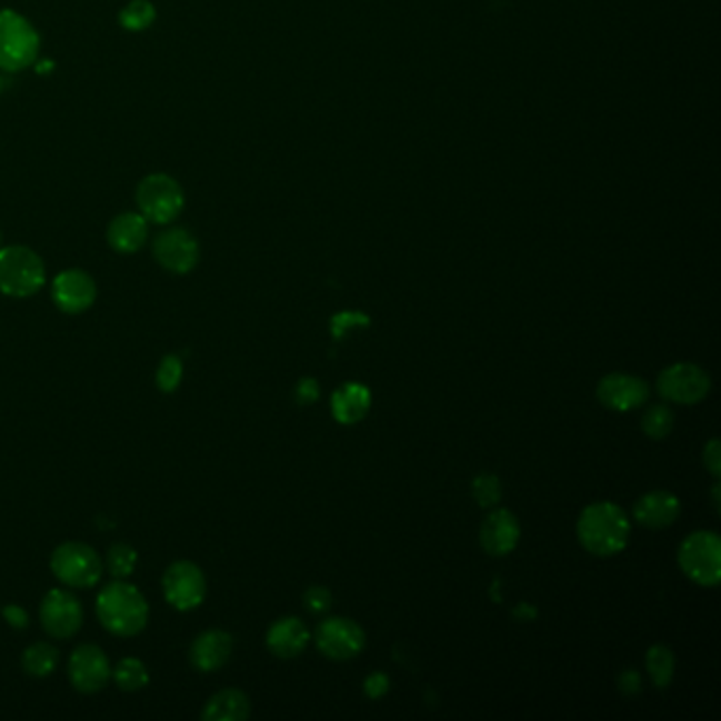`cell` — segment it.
<instances>
[{
    "label": "cell",
    "mask_w": 721,
    "mask_h": 721,
    "mask_svg": "<svg viewBox=\"0 0 721 721\" xmlns=\"http://www.w3.org/2000/svg\"><path fill=\"white\" fill-rule=\"evenodd\" d=\"M388 690H390V678L383 673H372L364 681V694L369 699H381L388 694Z\"/></svg>",
    "instance_id": "cell-36"
},
{
    "label": "cell",
    "mask_w": 721,
    "mask_h": 721,
    "mask_svg": "<svg viewBox=\"0 0 721 721\" xmlns=\"http://www.w3.org/2000/svg\"><path fill=\"white\" fill-rule=\"evenodd\" d=\"M679 568L700 587H715L721 578L720 535L713 531H697L679 547Z\"/></svg>",
    "instance_id": "cell-6"
},
{
    "label": "cell",
    "mask_w": 721,
    "mask_h": 721,
    "mask_svg": "<svg viewBox=\"0 0 721 721\" xmlns=\"http://www.w3.org/2000/svg\"><path fill=\"white\" fill-rule=\"evenodd\" d=\"M250 711H252L250 699L238 688H227L206 702L201 711V720L243 721L250 718Z\"/></svg>",
    "instance_id": "cell-22"
},
{
    "label": "cell",
    "mask_w": 721,
    "mask_h": 721,
    "mask_svg": "<svg viewBox=\"0 0 721 721\" xmlns=\"http://www.w3.org/2000/svg\"><path fill=\"white\" fill-rule=\"evenodd\" d=\"M233 654V637L220 629L197 634L189 648V660L199 673H214L222 669Z\"/></svg>",
    "instance_id": "cell-16"
},
{
    "label": "cell",
    "mask_w": 721,
    "mask_h": 721,
    "mask_svg": "<svg viewBox=\"0 0 721 721\" xmlns=\"http://www.w3.org/2000/svg\"><path fill=\"white\" fill-rule=\"evenodd\" d=\"M645 667L655 688L664 690L675 675V655L667 645H652L645 655Z\"/></svg>",
    "instance_id": "cell-25"
},
{
    "label": "cell",
    "mask_w": 721,
    "mask_h": 721,
    "mask_svg": "<svg viewBox=\"0 0 721 721\" xmlns=\"http://www.w3.org/2000/svg\"><path fill=\"white\" fill-rule=\"evenodd\" d=\"M597 398L603 407L624 413L645 404V400L650 398V385L641 377L612 372L599 381Z\"/></svg>",
    "instance_id": "cell-15"
},
{
    "label": "cell",
    "mask_w": 721,
    "mask_h": 721,
    "mask_svg": "<svg viewBox=\"0 0 721 721\" xmlns=\"http://www.w3.org/2000/svg\"><path fill=\"white\" fill-rule=\"evenodd\" d=\"M182 377H184V364H182V360H180L176 353H168V356L159 362V369H157V374H154V381H157V388H159L161 392L172 393L180 388Z\"/></svg>",
    "instance_id": "cell-29"
},
{
    "label": "cell",
    "mask_w": 721,
    "mask_h": 721,
    "mask_svg": "<svg viewBox=\"0 0 721 721\" xmlns=\"http://www.w3.org/2000/svg\"><path fill=\"white\" fill-rule=\"evenodd\" d=\"M309 643V629L292 615H286L276 620L267 631V648L269 652L278 658H297L303 654Z\"/></svg>",
    "instance_id": "cell-19"
},
{
    "label": "cell",
    "mask_w": 721,
    "mask_h": 721,
    "mask_svg": "<svg viewBox=\"0 0 721 721\" xmlns=\"http://www.w3.org/2000/svg\"><path fill=\"white\" fill-rule=\"evenodd\" d=\"M631 523L627 512L612 502L590 503L578 519V540L597 557H612L629 544Z\"/></svg>",
    "instance_id": "cell-2"
},
{
    "label": "cell",
    "mask_w": 721,
    "mask_h": 721,
    "mask_svg": "<svg viewBox=\"0 0 721 721\" xmlns=\"http://www.w3.org/2000/svg\"><path fill=\"white\" fill-rule=\"evenodd\" d=\"M51 299L62 313L79 316L96 303L98 286L88 271L66 269L56 276V280L51 284Z\"/></svg>",
    "instance_id": "cell-14"
},
{
    "label": "cell",
    "mask_w": 721,
    "mask_h": 721,
    "mask_svg": "<svg viewBox=\"0 0 721 721\" xmlns=\"http://www.w3.org/2000/svg\"><path fill=\"white\" fill-rule=\"evenodd\" d=\"M330 603H332V594L324 587H311V589L307 590L306 608L309 612H327Z\"/></svg>",
    "instance_id": "cell-31"
},
{
    "label": "cell",
    "mask_w": 721,
    "mask_h": 721,
    "mask_svg": "<svg viewBox=\"0 0 721 721\" xmlns=\"http://www.w3.org/2000/svg\"><path fill=\"white\" fill-rule=\"evenodd\" d=\"M100 624L117 637H136L149 624V603L144 594L123 580L100 590L96 601Z\"/></svg>",
    "instance_id": "cell-1"
},
{
    "label": "cell",
    "mask_w": 721,
    "mask_h": 721,
    "mask_svg": "<svg viewBox=\"0 0 721 721\" xmlns=\"http://www.w3.org/2000/svg\"><path fill=\"white\" fill-rule=\"evenodd\" d=\"M0 248H2V233H0Z\"/></svg>",
    "instance_id": "cell-38"
},
{
    "label": "cell",
    "mask_w": 721,
    "mask_h": 721,
    "mask_svg": "<svg viewBox=\"0 0 721 721\" xmlns=\"http://www.w3.org/2000/svg\"><path fill=\"white\" fill-rule=\"evenodd\" d=\"M2 618L16 631H23L30 624V615H28V612L23 608H20V605H16V603H9V605L2 608Z\"/></svg>",
    "instance_id": "cell-35"
},
{
    "label": "cell",
    "mask_w": 721,
    "mask_h": 721,
    "mask_svg": "<svg viewBox=\"0 0 721 721\" xmlns=\"http://www.w3.org/2000/svg\"><path fill=\"white\" fill-rule=\"evenodd\" d=\"M673 423H675V415L664 404L650 407L648 413L641 419V428H643L645 437L654 438V440L669 437L671 430H673Z\"/></svg>",
    "instance_id": "cell-28"
},
{
    "label": "cell",
    "mask_w": 721,
    "mask_h": 721,
    "mask_svg": "<svg viewBox=\"0 0 721 721\" xmlns=\"http://www.w3.org/2000/svg\"><path fill=\"white\" fill-rule=\"evenodd\" d=\"M41 49L37 28L13 9H0V70L20 72L34 64Z\"/></svg>",
    "instance_id": "cell-4"
},
{
    "label": "cell",
    "mask_w": 721,
    "mask_h": 721,
    "mask_svg": "<svg viewBox=\"0 0 721 721\" xmlns=\"http://www.w3.org/2000/svg\"><path fill=\"white\" fill-rule=\"evenodd\" d=\"M136 563H138V552H136V548L130 547V544L117 542V544H112V547L109 548V554H107V569H109V573L112 578H117V580H126L128 575L133 573Z\"/></svg>",
    "instance_id": "cell-27"
},
{
    "label": "cell",
    "mask_w": 721,
    "mask_h": 721,
    "mask_svg": "<svg viewBox=\"0 0 721 721\" xmlns=\"http://www.w3.org/2000/svg\"><path fill=\"white\" fill-rule=\"evenodd\" d=\"M49 568L68 589H93L104 573L100 554L83 542H66L56 548Z\"/></svg>",
    "instance_id": "cell-5"
},
{
    "label": "cell",
    "mask_w": 721,
    "mask_h": 721,
    "mask_svg": "<svg viewBox=\"0 0 721 721\" xmlns=\"http://www.w3.org/2000/svg\"><path fill=\"white\" fill-rule=\"evenodd\" d=\"M47 282L44 262L28 246L0 248V292L11 299H28Z\"/></svg>",
    "instance_id": "cell-3"
},
{
    "label": "cell",
    "mask_w": 721,
    "mask_h": 721,
    "mask_svg": "<svg viewBox=\"0 0 721 721\" xmlns=\"http://www.w3.org/2000/svg\"><path fill=\"white\" fill-rule=\"evenodd\" d=\"M110 678L114 679L117 688L123 690V692H138L142 688H147L149 681H151L147 664L142 660H138V658L119 660L117 667L112 669Z\"/></svg>",
    "instance_id": "cell-24"
},
{
    "label": "cell",
    "mask_w": 721,
    "mask_h": 721,
    "mask_svg": "<svg viewBox=\"0 0 721 721\" xmlns=\"http://www.w3.org/2000/svg\"><path fill=\"white\" fill-rule=\"evenodd\" d=\"M330 409L339 423H346V425L358 423L371 409V392H369V388H364L360 383H346L343 388H339L337 392L332 393Z\"/></svg>",
    "instance_id": "cell-21"
},
{
    "label": "cell",
    "mask_w": 721,
    "mask_h": 721,
    "mask_svg": "<svg viewBox=\"0 0 721 721\" xmlns=\"http://www.w3.org/2000/svg\"><path fill=\"white\" fill-rule=\"evenodd\" d=\"M618 685H620V690H622L624 694H634V692H639V688H641V678H639L634 671H624V673L620 675V679H618Z\"/></svg>",
    "instance_id": "cell-37"
},
{
    "label": "cell",
    "mask_w": 721,
    "mask_h": 721,
    "mask_svg": "<svg viewBox=\"0 0 721 721\" xmlns=\"http://www.w3.org/2000/svg\"><path fill=\"white\" fill-rule=\"evenodd\" d=\"M163 597L178 612H193L208 594L206 573L193 561H176L163 573Z\"/></svg>",
    "instance_id": "cell-8"
},
{
    "label": "cell",
    "mask_w": 721,
    "mask_h": 721,
    "mask_svg": "<svg viewBox=\"0 0 721 721\" xmlns=\"http://www.w3.org/2000/svg\"><path fill=\"white\" fill-rule=\"evenodd\" d=\"M294 398L299 404H313L318 398H320V385L316 379L307 377V379H301L294 388Z\"/></svg>",
    "instance_id": "cell-33"
},
{
    "label": "cell",
    "mask_w": 721,
    "mask_h": 721,
    "mask_svg": "<svg viewBox=\"0 0 721 721\" xmlns=\"http://www.w3.org/2000/svg\"><path fill=\"white\" fill-rule=\"evenodd\" d=\"M519 538L521 527L510 510H495L481 524V547L493 557L512 552L519 544Z\"/></svg>",
    "instance_id": "cell-17"
},
{
    "label": "cell",
    "mask_w": 721,
    "mask_h": 721,
    "mask_svg": "<svg viewBox=\"0 0 721 721\" xmlns=\"http://www.w3.org/2000/svg\"><path fill=\"white\" fill-rule=\"evenodd\" d=\"M356 324H369V318L364 313H337L330 322V330L334 337H341L346 328L356 327Z\"/></svg>",
    "instance_id": "cell-32"
},
{
    "label": "cell",
    "mask_w": 721,
    "mask_h": 721,
    "mask_svg": "<svg viewBox=\"0 0 721 721\" xmlns=\"http://www.w3.org/2000/svg\"><path fill=\"white\" fill-rule=\"evenodd\" d=\"M149 220L140 212H123L110 220L107 240L119 254H133L149 240Z\"/></svg>",
    "instance_id": "cell-18"
},
{
    "label": "cell",
    "mask_w": 721,
    "mask_h": 721,
    "mask_svg": "<svg viewBox=\"0 0 721 721\" xmlns=\"http://www.w3.org/2000/svg\"><path fill=\"white\" fill-rule=\"evenodd\" d=\"M702 459H704V465L707 470L720 479L721 474V444L720 440H709L707 447H704V453H702Z\"/></svg>",
    "instance_id": "cell-34"
},
{
    "label": "cell",
    "mask_w": 721,
    "mask_h": 721,
    "mask_svg": "<svg viewBox=\"0 0 721 721\" xmlns=\"http://www.w3.org/2000/svg\"><path fill=\"white\" fill-rule=\"evenodd\" d=\"M0 91H2V77H0Z\"/></svg>",
    "instance_id": "cell-39"
},
{
    "label": "cell",
    "mask_w": 721,
    "mask_h": 721,
    "mask_svg": "<svg viewBox=\"0 0 721 721\" xmlns=\"http://www.w3.org/2000/svg\"><path fill=\"white\" fill-rule=\"evenodd\" d=\"M154 20H157V9L151 0H131L119 13V23L131 32L147 30L149 26H153Z\"/></svg>",
    "instance_id": "cell-26"
},
{
    "label": "cell",
    "mask_w": 721,
    "mask_h": 721,
    "mask_svg": "<svg viewBox=\"0 0 721 721\" xmlns=\"http://www.w3.org/2000/svg\"><path fill=\"white\" fill-rule=\"evenodd\" d=\"M367 643V634L350 618H328L316 631V645L330 660H350L360 654Z\"/></svg>",
    "instance_id": "cell-13"
},
{
    "label": "cell",
    "mask_w": 721,
    "mask_h": 721,
    "mask_svg": "<svg viewBox=\"0 0 721 721\" xmlns=\"http://www.w3.org/2000/svg\"><path fill=\"white\" fill-rule=\"evenodd\" d=\"M58 662H60V652L47 641L32 643L30 648L23 650L22 669L30 678H49L58 669Z\"/></svg>",
    "instance_id": "cell-23"
},
{
    "label": "cell",
    "mask_w": 721,
    "mask_h": 721,
    "mask_svg": "<svg viewBox=\"0 0 721 721\" xmlns=\"http://www.w3.org/2000/svg\"><path fill=\"white\" fill-rule=\"evenodd\" d=\"M112 675L109 655L93 643L79 645L68 660V679L81 694H96L107 688Z\"/></svg>",
    "instance_id": "cell-12"
},
{
    "label": "cell",
    "mask_w": 721,
    "mask_h": 721,
    "mask_svg": "<svg viewBox=\"0 0 721 721\" xmlns=\"http://www.w3.org/2000/svg\"><path fill=\"white\" fill-rule=\"evenodd\" d=\"M681 503L669 491H650L634 503L637 523L648 529H664L678 521Z\"/></svg>",
    "instance_id": "cell-20"
},
{
    "label": "cell",
    "mask_w": 721,
    "mask_h": 721,
    "mask_svg": "<svg viewBox=\"0 0 721 721\" xmlns=\"http://www.w3.org/2000/svg\"><path fill=\"white\" fill-rule=\"evenodd\" d=\"M711 390V377L699 364L679 362L658 377V393L678 404H697Z\"/></svg>",
    "instance_id": "cell-10"
},
{
    "label": "cell",
    "mask_w": 721,
    "mask_h": 721,
    "mask_svg": "<svg viewBox=\"0 0 721 721\" xmlns=\"http://www.w3.org/2000/svg\"><path fill=\"white\" fill-rule=\"evenodd\" d=\"M136 203L149 222L170 224L184 208V191L172 176L151 174L138 184Z\"/></svg>",
    "instance_id": "cell-7"
},
{
    "label": "cell",
    "mask_w": 721,
    "mask_h": 721,
    "mask_svg": "<svg viewBox=\"0 0 721 721\" xmlns=\"http://www.w3.org/2000/svg\"><path fill=\"white\" fill-rule=\"evenodd\" d=\"M83 605L81 601L66 589L49 590L44 594L39 618L44 633L53 639H70L83 627Z\"/></svg>",
    "instance_id": "cell-9"
},
{
    "label": "cell",
    "mask_w": 721,
    "mask_h": 721,
    "mask_svg": "<svg viewBox=\"0 0 721 721\" xmlns=\"http://www.w3.org/2000/svg\"><path fill=\"white\" fill-rule=\"evenodd\" d=\"M153 257L166 271L174 276H187L196 269L201 250L191 231L182 227H172L154 238Z\"/></svg>",
    "instance_id": "cell-11"
},
{
    "label": "cell",
    "mask_w": 721,
    "mask_h": 721,
    "mask_svg": "<svg viewBox=\"0 0 721 721\" xmlns=\"http://www.w3.org/2000/svg\"><path fill=\"white\" fill-rule=\"evenodd\" d=\"M472 495L481 508H493L502 500V482L495 474H479L472 482Z\"/></svg>",
    "instance_id": "cell-30"
}]
</instances>
